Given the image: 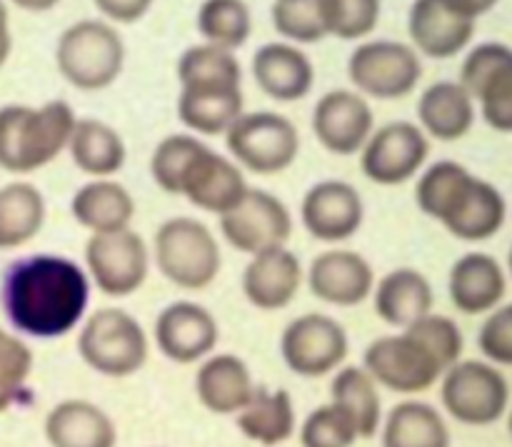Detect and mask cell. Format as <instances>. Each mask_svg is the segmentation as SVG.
Returning a JSON list of instances; mask_svg holds the SVG:
<instances>
[{"instance_id":"33","label":"cell","mask_w":512,"mask_h":447,"mask_svg":"<svg viewBox=\"0 0 512 447\" xmlns=\"http://www.w3.org/2000/svg\"><path fill=\"white\" fill-rule=\"evenodd\" d=\"M380 430H383V447H450L453 443L443 413L420 400H405L395 405L385 415Z\"/></svg>"},{"instance_id":"22","label":"cell","mask_w":512,"mask_h":447,"mask_svg":"<svg viewBox=\"0 0 512 447\" xmlns=\"http://www.w3.org/2000/svg\"><path fill=\"white\" fill-rule=\"evenodd\" d=\"M243 88L233 80L183 83L178 95V118L195 135H225L243 115Z\"/></svg>"},{"instance_id":"2","label":"cell","mask_w":512,"mask_h":447,"mask_svg":"<svg viewBox=\"0 0 512 447\" xmlns=\"http://www.w3.org/2000/svg\"><path fill=\"white\" fill-rule=\"evenodd\" d=\"M463 333L445 315L430 313L400 333L373 340L363 355V368L378 388L418 395L440 383L463 360Z\"/></svg>"},{"instance_id":"29","label":"cell","mask_w":512,"mask_h":447,"mask_svg":"<svg viewBox=\"0 0 512 447\" xmlns=\"http://www.w3.org/2000/svg\"><path fill=\"white\" fill-rule=\"evenodd\" d=\"M135 213L138 208L130 190L113 178L90 180L80 185L78 193L70 200V215L90 235L118 233V230L130 228Z\"/></svg>"},{"instance_id":"26","label":"cell","mask_w":512,"mask_h":447,"mask_svg":"<svg viewBox=\"0 0 512 447\" xmlns=\"http://www.w3.org/2000/svg\"><path fill=\"white\" fill-rule=\"evenodd\" d=\"M408 33L415 53L448 60L468 48L475 23L455 15L440 0H415L408 13Z\"/></svg>"},{"instance_id":"40","label":"cell","mask_w":512,"mask_h":447,"mask_svg":"<svg viewBox=\"0 0 512 447\" xmlns=\"http://www.w3.org/2000/svg\"><path fill=\"white\" fill-rule=\"evenodd\" d=\"M358 440L360 433L350 415L333 403L315 408L300 428L303 447H353Z\"/></svg>"},{"instance_id":"4","label":"cell","mask_w":512,"mask_h":447,"mask_svg":"<svg viewBox=\"0 0 512 447\" xmlns=\"http://www.w3.org/2000/svg\"><path fill=\"white\" fill-rule=\"evenodd\" d=\"M75 113L65 100L33 108L3 105L0 108V168L13 175H30L53 163L68 150L75 128Z\"/></svg>"},{"instance_id":"45","label":"cell","mask_w":512,"mask_h":447,"mask_svg":"<svg viewBox=\"0 0 512 447\" xmlns=\"http://www.w3.org/2000/svg\"><path fill=\"white\" fill-rule=\"evenodd\" d=\"M440 3H443L448 10H453L455 15H460V18L473 20L475 23L480 15L490 13V10L498 5V0H440Z\"/></svg>"},{"instance_id":"11","label":"cell","mask_w":512,"mask_h":447,"mask_svg":"<svg viewBox=\"0 0 512 447\" xmlns=\"http://www.w3.org/2000/svg\"><path fill=\"white\" fill-rule=\"evenodd\" d=\"M148 243L133 228L118 233L90 235L85 243V273L90 285L108 298H128L138 293L150 275Z\"/></svg>"},{"instance_id":"44","label":"cell","mask_w":512,"mask_h":447,"mask_svg":"<svg viewBox=\"0 0 512 447\" xmlns=\"http://www.w3.org/2000/svg\"><path fill=\"white\" fill-rule=\"evenodd\" d=\"M95 8L110 20V23H138L148 15L155 0H93Z\"/></svg>"},{"instance_id":"1","label":"cell","mask_w":512,"mask_h":447,"mask_svg":"<svg viewBox=\"0 0 512 447\" xmlns=\"http://www.w3.org/2000/svg\"><path fill=\"white\" fill-rule=\"evenodd\" d=\"M90 278L63 255L18 260L3 280V310L10 325L30 338L53 340L88 318Z\"/></svg>"},{"instance_id":"37","label":"cell","mask_w":512,"mask_h":447,"mask_svg":"<svg viewBox=\"0 0 512 447\" xmlns=\"http://www.w3.org/2000/svg\"><path fill=\"white\" fill-rule=\"evenodd\" d=\"M380 0H318L325 35L340 40H360L375 30L380 20Z\"/></svg>"},{"instance_id":"46","label":"cell","mask_w":512,"mask_h":447,"mask_svg":"<svg viewBox=\"0 0 512 447\" xmlns=\"http://www.w3.org/2000/svg\"><path fill=\"white\" fill-rule=\"evenodd\" d=\"M13 53V33H10V13L5 0H0V68L8 63Z\"/></svg>"},{"instance_id":"15","label":"cell","mask_w":512,"mask_h":447,"mask_svg":"<svg viewBox=\"0 0 512 447\" xmlns=\"http://www.w3.org/2000/svg\"><path fill=\"white\" fill-rule=\"evenodd\" d=\"M460 85L483 110L485 123L498 133H512V48L483 43L460 68Z\"/></svg>"},{"instance_id":"16","label":"cell","mask_w":512,"mask_h":447,"mask_svg":"<svg viewBox=\"0 0 512 447\" xmlns=\"http://www.w3.org/2000/svg\"><path fill=\"white\" fill-rule=\"evenodd\" d=\"M248 188L243 168L233 158L215 153L210 145L200 143L180 173L175 195H183L198 210L215 213L220 218L248 193Z\"/></svg>"},{"instance_id":"8","label":"cell","mask_w":512,"mask_h":447,"mask_svg":"<svg viewBox=\"0 0 512 447\" xmlns=\"http://www.w3.org/2000/svg\"><path fill=\"white\" fill-rule=\"evenodd\" d=\"M235 163L255 175L285 173L300 155V133L293 120L273 110L243 113L225 133Z\"/></svg>"},{"instance_id":"49","label":"cell","mask_w":512,"mask_h":447,"mask_svg":"<svg viewBox=\"0 0 512 447\" xmlns=\"http://www.w3.org/2000/svg\"><path fill=\"white\" fill-rule=\"evenodd\" d=\"M508 428H510V435H512V410H510V420H508Z\"/></svg>"},{"instance_id":"18","label":"cell","mask_w":512,"mask_h":447,"mask_svg":"<svg viewBox=\"0 0 512 447\" xmlns=\"http://www.w3.org/2000/svg\"><path fill=\"white\" fill-rule=\"evenodd\" d=\"M300 220L310 238L328 245L345 243L358 235L365 220L363 195L345 180H320L303 195Z\"/></svg>"},{"instance_id":"42","label":"cell","mask_w":512,"mask_h":447,"mask_svg":"<svg viewBox=\"0 0 512 447\" xmlns=\"http://www.w3.org/2000/svg\"><path fill=\"white\" fill-rule=\"evenodd\" d=\"M200 143H203V140H198L195 135L173 133L155 145L153 155H150V178L155 180V185H158L163 193L175 195L180 173H183L185 163H188L190 155L195 153V148H198Z\"/></svg>"},{"instance_id":"41","label":"cell","mask_w":512,"mask_h":447,"mask_svg":"<svg viewBox=\"0 0 512 447\" xmlns=\"http://www.w3.org/2000/svg\"><path fill=\"white\" fill-rule=\"evenodd\" d=\"M30 373H33V350L15 333L0 328V413H5L18 400Z\"/></svg>"},{"instance_id":"30","label":"cell","mask_w":512,"mask_h":447,"mask_svg":"<svg viewBox=\"0 0 512 447\" xmlns=\"http://www.w3.org/2000/svg\"><path fill=\"white\" fill-rule=\"evenodd\" d=\"M420 130L428 138L455 143L465 138L475 123V100L455 80H440L423 90L418 100Z\"/></svg>"},{"instance_id":"5","label":"cell","mask_w":512,"mask_h":447,"mask_svg":"<svg viewBox=\"0 0 512 447\" xmlns=\"http://www.w3.org/2000/svg\"><path fill=\"white\" fill-rule=\"evenodd\" d=\"M155 268L180 290H205L215 283L223 265V253L213 230L203 220L178 215L160 223L153 248Z\"/></svg>"},{"instance_id":"28","label":"cell","mask_w":512,"mask_h":447,"mask_svg":"<svg viewBox=\"0 0 512 447\" xmlns=\"http://www.w3.org/2000/svg\"><path fill=\"white\" fill-rule=\"evenodd\" d=\"M375 313L390 328H408L433 313L435 293L430 280L415 268H395L375 283Z\"/></svg>"},{"instance_id":"34","label":"cell","mask_w":512,"mask_h":447,"mask_svg":"<svg viewBox=\"0 0 512 447\" xmlns=\"http://www.w3.org/2000/svg\"><path fill=\"white\" fill-rule=\"evenodd\" d=\"M45 198L28 180L0 188V250H15L40 235L45 225Z\"/></svg>"},{"instance_id":"24","label":"cell","mask_w":512,"mask_h":447,"mask_svg":"<svg viewBox=\"0 0 512 447\" xmlns=\"http://www.w3.org/2000/svg\"><path fill=\"white\" fill-rule=\"evenodd\" d=\"M253 80L270 100L295 103L313 90V60L293 43H265L253 55Z\"/></svg>"},{"instance_id":"13","label":"cell","mask_w":512,"mask_h":447,"mask_svg":"<svg viewBox=\"0 0 512 447\" xmlns=\"http://www.w3.org/2000/svg\"><path fill=\"white\" fill-rule=\"evenodd\" d=\"M220 233L230 248L253 258L270 248L288 245L293 235V215L278 195L248 188L228 213L220 215Z\"/></svg>"},{"instance_id":"7","label":"cell","mask_w":512,"mask_h":447,"mask_svg":"<svg viewBox=\"0 0 512 447\" xmlns=\"http://www.w3.org/2000/svg\"><path fill=\"white\" fill-rule=\"evenodd\" d=\"M78 353L98 375L130 378L148 363L150 340L140 320L128 310L100 308L80 325Z\"/></svg>"},{"instance_id":"32","label":"cell","mask_w":512,"mask_h":447,"mask_svg":"<svg viewBox=\"0 0 512 447\" xmlns=\"http://www.w3.org/2000/svg\"><path fill=\"white\" fill-rule=\"evenodd\" d=\"M235 418H238L240 433L263 447L285 445L298 428L293 395L288 390L258 388L250 403Z\"/></svg>"},{"instance_id":"6","label":"cell","mask_w":512,"mask_h":447,"mask_svg":"<svg viewBox=\"0 0 512 447\" xmlns=\"http://www.w3.org/2000/svg\"><path fill=\"white\" fill-rule=\"evenodd\" d=\"M55 65L73 88L105 90L123 73L125 40L108 20H78L60 33Z\"/></svg>"},{"instance_id":"27","label":"cell","mask_w":512,"mask_h":447,"mask_svg":"<svg viewBox=\"0 0 512 447\" xmlns=\"http://www.w3.org/2000/svg\"><path fill=\"white\" fill-rule=\"evenodd\" d=\"M45 440L50 447H115L118 428L100 405L70 398L45 415Z\"/></svg>"},{"instance_id":"3","label":"cell","mask_w":512,"mask_h":447,"mask_svg":"<svg viewBox=\"0 0 512 447\" xmlns=\"http://www.w3.org/2000/svg\"><path fill=\"white\" fill-rule=\"evenodd\" d=\"M415 203L465 243H483L500 233L508 218L505 195L455 160H438L420 173Z\"/></svg>"},{"instance_id":"12","label":"cell","mask_w":512,"mask_h":447,"mask_svg":"<svg viewBox=\"0 0 512 447\" xmlns=\"http://www.w3.org/2000/svg\"><path fill=\"white\" fill-rule=\"evenodd\" d=\"M430 155V138L410 120H393L373 130L360 150V170L383 188H395L423 173Z\"/></svg>"},{"instance_id":"48","label":"cell","mask_w":512,"mask_h":447,"mask_svg":"<svg viewBox=\"0 0 512 447\" xmlns=\"http://www.w3.org/2000/svg\"><path fill=\"white\" fill-rule=\"evenodd\" d=\"M508 268H510V273H512V248H510V258H508Z\"/></svg>"},{"instance_id":"23","label":"cell","mask_w":512,"mask_h":447,"mask_svg":"<svg viewBox=\"0 0 512 447\" xmlns=\"http://www.w3.org/2000/svg\"><path fill=\"white\" fill-rule=\"evenodd\" d=\"M448 293L460 313H493L508 293V275L498 258L475 250L453 263L448 275Z\"/></svg>"},{"instance_id":"38","label":"cell","mask_w":512,"mask_h":447,"mask_svg":"<svg viewBox=\"0 0 512 447\" xmlns=\"http://www.w3.org/2000/svg\"><path fill=\"white\" fill-rule=\"evenodd\" d=\"M178 80L183 83H198V80H233L243 83V68H240L235 53L215 45H193L185 50L178 60Z\"/></svg>"},{"instance_id":"20","label":"cell","mask_w":512,"mask_h":447,"mask_svg":"<svg viewBox=\"0 0 512 447\" xmlns=\"http://www.w3.org/2000/svg\"><path fill=\"white\" fill-rule=\"evenodd\" d=\"M305 283L320 303L355 308L373 295L375 270L368 258L355 250L330 248L315 255L305 270Z\"/></svg>"},{"instance_id":"35","label":"cell","mask_w":512,"mask_h":447,"mask_svg":"<svg viewBox=\"0 0 512 447\" xmlns=\"http://www.w3.org/2000/svg\"><path fill=\"white\" fill-rule=\"evenodd\" d=\"M330 403L350 415L358 428L360 440L373 438L383 425V400L380 388L370 373L358 365H343L335 370L333 385H330Z\"/></svg>"},{"instance_id":"17","label":"cell","mask_w":512,"mask_h":447,"mask_svg":"<svg viewBox=\"0 0 512 447\" xmlns=\"http://www.w3.org/2000/svg\"><path fill=\"white\" fill-rule=\"evenodd\" d=\"M155 345L178 365L203 363L218 348V318L205 305L193 300H175L155 318Z\"/></svg>"},{"instance_id":"9","label":"cell","mask_w":512,"mask_h":447,"mask_svg":"<svg viewBox=\"0 0 512 447\" xmlns=\"http://www.w3.org/2000/svg\"><path fill=\"white\" fill-rule=\"evenodd\" d=\"M440 400L445 413L458 423L485 428L508 413L510 385L493 363L458 360L440 378Z\"/></svg>"},{"instance_id":"47","label":"cell","mask_w":512,"mask_h":447,"mask_svg":"<svg viewBox=\"0 0 512 447\" xmlns=\"http://www.w3.org/2000/svg\"><path fill=\"white\" fill-rule=\"evenodd\" d=\"M15 8L25 10V13H48L53 10L60 0H10Z\"/></svg>"},{"instance_id":"10","label":"cell","mask_w":512,"mask_h":447,"mask_svg":"<svg viewBox=\"0 0 512 447\" xmlns=\"http://www.w3.org/2000/svg\"><path fill=\"white\" fill-rule=\"evenodd\" d=\"M348 78L363 98L400 100L418 88L423 63L413 45L370 40L350 53Z\"/></svg>"},{"instance_id":"21","label":"cell","mask_w":512,"mask_h":447,"mask_svg":"<svg viewBox=\"0 0 512 447\" xmlns=\"http://www.w3.org/2000/svg\"><path fill=\"white\" fill-rule=\"evenodd\" d=\"M303 283L305 270L288 245L253 255L243 270L245 300L263 313L288 308L298 298Z\"/></svg>"},{"instance_id":"14","label":"cell","mask_w":512,"mask_h":447,"mask_svg":"<svg viewBox=\"0 0 512 447\" xmlns=\"http://www.w3.org/2000/svg\"><path fill=\"white\" fill-rule=\"evenodd\" d=\"M285 365L300 378H323L343 368L350 340L343 325L325 313H305L290 320L280 338Z\"/></svg>"},{"instance_id":"31","label":"cell","mask_w":512,"mask_h":447,"mask_svg":"<svg viewBox=\"0 0 512 447\" xmlns=\"http://www.w3.org/2000/svg\"><path fill=\"white\" fill-rule=\"evenodd\" d=\"M68 153L75 168L93 180L113 178L123 170L125 158H128V148L118 130L98 118L75 120Z\"/></svg>"},{"instance_id":"25","label":"cell","mask_w":512,"mask_h":447,"mask_svg":"<svg viewBox=\"0 0 512 447\" xmlns=\"http://www.w3.org/2000/svg\"><path fill=\"white\" fill-rule=\"evenodd\" d=\"M248 363L233 353H215L200 363L195 373V395L213 415H238L255 395Z\"/></svg>"},{"instance_id":"19","label":"cell","mask_w":512,"mask_h":447,"mask_svg":"<svg viewBox=\"0 0 512 447\" xmlns=\"http://www.w3.org/2000/svg\"><path fill=\"white\" fill-rule=\"evenodd\" d=\"M375 130V115L368 98L355 90H330L315 103L313 133L333 155H355L363 150Z\"/></svg>"},{"instance_id":"43","label":"cell","mask_w":512,"mask_h":447,"mask_svg":"<svg viewBox=\"0 0 512 447\" xmlns=\"http://www.w3.org/2000/svg\"><path fill=\"white\" fill-rule=\"evenodd\" d=\"M478 345L493 365H512V303L498 305L478 333Z\"/></svg>"},{"instance_id":"36","label":"cell","mask_w":512,"mask_h":447,"mask_svg":"<svg viewBox=\"0 0 512 447\" xmlns=\"http://www.w3.org/2000/svg\"><path fill=\"white\" fill-rule=\"evenodd\" d=\"M253 30V13L245 0H205L198 10V33L215 48L235 53Z\"/></svg>"},{"instance_id":"39","label":"cell","mask_w":512,"mask_h":447,"mask_svg":"<svg viewBox=\"0 0 512 447\" xmlns=\"http://www.w3.org/2000/svg\"><path fill=\"white\" fill-rule=\"evenodd\" d=\"M275 30L293 45L320 43L325 35L318 0H275L270 8Z\"/></svg>"}]
</instances>
